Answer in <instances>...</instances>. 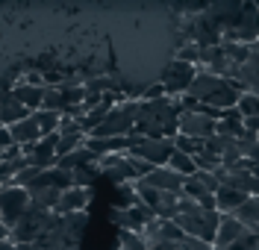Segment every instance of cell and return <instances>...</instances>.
<instances>
[{
  "mask_svg": "<svg viewBox=\"0 0 259 250\" xmlns=\"http://www.w3.org/2000/svg\"><path fill=\"white\" fill-rule=\"evenodd\" d=\"M180 97H159V100H142L136 133L145 138H177L180 133Z\"/></svg>",
  "mask_w": 259,
  "mask_h": 250,
  "instance_id": "obj_1",
  "label": "cell"
},
{
  "mask_svg": "<svg viewBox=\"0 0 259 250\" xmlns=\"http://www.w3.org/2000/svg\"><path fill=\"white\" fill-rule=\"evenodd\" d=\"M242 94L244 91L233 83V80L218 77V74H212L206 68L197 71L192 88H189V97H194L197 103H203V106H212V109H218V112L236 109L239 100H242Z\"/></svg>",
  "mask_w": 259,
  "mask_h": 250,
  "instance_id": "obj_2",
  "label": "cell"
},
{
  "mask_svg": "<svg viewBox=\"0 0 259 250\" xmlns=\"http://www.w3.org/2000/svg\"><path fill=\"white\" fill-rule=\"evenodd\" d=\"M221 212L218 209H200L192 197H180L177 203V215H174V224L186 235L192 238H200L206 244H215L218 238V227H221Z\"/></svg>",
  "mask_w": 259,
  "mask_h": 250,
  "instance_id": "obj_3",
  "label": "cell"
},
{
  "mask_svg": "<svg viewBox=\"0 0 259 250\" xmlns=\"http://www.w3.org/2000/svg\"><path fill=\"white\" fill-rule=\"evenodd\" d=\"M139 106H142V100H121L92 135H97V138H127V135H133L136 121H139Z\"/></svg>",
  "mask_w": 259,
  "mask_h": 250,
  "instance_id": "obj_4",
  "label": "cell"
},
{
  "mask_svg": "<svg viewBox=\"0 0 259 250\" xmlns=\"http://www.w3.org/2000/svg\"><path fill=\"white\" fill-rule=\"evenodd\" d=\"M130 141V156H136V159H145L147 165L153 168H168L171 162V156H174V138H145V135L133 133L127 135Z\"/></svg>",
  "mask_w": 259,
  "mask_h": 250,
  "instance_id": "obj_5",
  "label": "cell"
},
{
  "mask_svg": "<svg viewBox=\"0 0 259 250\" xmlns=\"http://www.w3.org/2000/svg\"><path fill=\"white\" fill-rule=\"evenodd\" d=\"M50 221H53V212H45L38 206H32L24 212V218L18 221V227L12 230V241L18 247H27V244H35L41 235L50 230Z\"/></svg>",
  "mask_w": 259,
  "mask_h": 250,
  "instance_id": "obj_6",
  "label": "cell"
},
{
  "mask_svg": "<svg viewBox=\"0 0 259 250\" xmlns=\"http://www.w3.org/2000/svg\"><path fill=\"white\" fill-rule=\"evenodd\" d=\"M197 71H200V68L189 65V62H183V59H171L168 65L162 68V77H159L165 94H168V97H183V94H189Z\"/></svg>",
  "mask_w": 259,
  "mask_h": 250,
  "instance_id": "obj_7",
  "label": "cell"
},
{
  "mask_svg": "<svg viewBox=\"0 0 259 250\" xmlns=\"http://www.w3.org/2000/svg\"><path fill=\"white\" fill-rule=\"evenodd\" d=\"M97 171H100V177H103L106 183H112L115 188L139 183V177H136V171H133V162H130L127 153H112V156H103V159L97 162Z\"/></svg>",
  "mask_w": 259,
  "mask_h": 250,
  "instance_id": "obj_8",
  "label": "cell"
},
{
  "mask_svg": "<svg viewBox=\"0 0 259 250\" xmlns=\"http://www.w3.org/2000/svg\"><path fill=\"white\" fill-rule=\"evenodd\" d=\"M30 209V191L27 188H3L0 191V221L9 227V230H15L18 221L24 218V212Z\"/></svg>",
  "mask_w": 259,
  "mask_h": 250,
  "instance_id": "obj_9",
  "label": "cell"
},
{
  "mask_svg": "<svg viewBox=\"0 0 259 250\" xmlns=\"http://www.w3.org/2000/svg\"><path fill=\"white\" fill-rule=\"evenodd\" d=\"M183 238H186V233L180 230L174 221H153L145 230L147 250H174V244L183 241Z\"/></svg>",
  "mask_w": 259,
  "mask_h": 250,
  "instance_id": "obj_10",
  "label": "cell"
},
{
  "mask_svg": "<svg viewBox=\"0 0 259 250\" xmlns=\"http://www.w3.org/2000/svg\"><path fill=\"white\" fill-rule=\"evenodd\" d=\"M139 183L147 185V188H156V191H168V194L186 197V177H180L177 171H171V168H153Z\"/></svg>",
  "mask_w": 259,
  "mask_h": 250,
  "instance_id": "obj_11",
  "label": "cell"
},
{
  "mask_svg": "<svg viewBox=\"0 0 259 250\" xmlns=\"http://www.w3.org/2000/svg\"><path fill=\"white\" fill-rule=\"evenodd\" d=\"M180 133L189 135V138H197V141H206L218 133V121L206 118L203 112H180Z\"/></svg>",
  "mask_w": 259,
  "mask_h": 250,
  "instance_id": "obj_12",
  "label": "cell"
},
{
  "mask_svg": "<svg viewBox=\"0 0 259 250\" xmlns=\"http://www.w3.org/2000/svg\"><path fill=\"white\" fill-rule=\"evenodd\" d=\"M56 141H59V133L45 135L38 144H30V147H21V150H24V156L30 159V165L48 171V168H56V162H59V156H56Z\"/></svg>",
  "mask_w": 259,
  "mask_h": 250,
  "instance_id": "obj_13",
  "label": "cell"
},
{
  "mask_svg": "<svg viewBox=\"0 0 259 250\" xmlns=\"http://www.w3.org/2000/svg\"><path fill=\"white\" fill-rule=\"evenodd\" d=\"M242 9H244V3H239V0H221V3H209V6H206V15L221 27V33H227V30L236 27Z\"/></svg>",
  "mask_w": 259,
  "mask_h": 250,
  "instance_id": "obj_14",
  "label": "cell"
},
{
  "mask_svg": "<svg viewBox=\"0 0 259 250\" xmlns=\"http://www.w3.org/2000/svg\"><path fill=\"white\" fill-rule=\"evenodd\" d=\"M89 203H92V188H68L62 191V200H59V206H56V212L53 215H74V212H85L89 209Z\"/></svg>",
  "mask_w": 259,
  "mask_h": 250,
  "instance_id": "obj_15",
  "label": "cell"
},
{
  "mask_svg": "<svg viewBox=\"0 0 259 250\" xmlns=\"http://www.w3.org/2000/svg\"><path fill=\"white\" fill-rule=\"evenodd\" d=\"M247 230L242 227V221H236L233 215H224L221 218V227H218V238H215V250H230L239 238H244Z\"/></svg>",
  "mask_w": 259,
  "mask_h": 250,
  "instance_id": "obj_16",
  "label": "cell"
},
{
  "mask_svg": "<svg viewBox=\"0 0 259 250\" xmlns=\"http://www.w3.org/2000/svg\"><path fill=\"white\" fill-rule=\"evenodd\" d=\"M6 130H9V135H12V141H15L18 147H30V144H38L45 138L32 115L24 118V121H18V124H12V127H6Z\"/></svg>",
  "mask_w": 259,
  "mask_h": 250,
  "instance_id": "obj_17",
  "label": "cell"
},
{
  "mask_svg": "<svg viewBox=\"0 0 259 250\" xmlns=\"http://www.w3.org/2000/svg\"><path fill=\"white\" fill-rule=\"evenodd\" d=\"M30 115L32 112L12 94V88L0 94V118H3V127H12V124H18V121H24V118H30Z\"/></svg>",
  "mask_w": 259,
  "mask_h": 250,
  "instance_id": "obj_18",
  "label": "cell"
},
{
  "mask_svg": "<svg viewBox=\"0 0 259 250\" xmlns=\"http://www.w3.org/2000/svg\"><path fill=\"white\" fill-rule=\"evenodd\" d=\"M12 94H15L30 112H38L41 106H45V94H48V85H27V83H15L12 85Z\"/></svg>",
  "mask_w": 259,
  "mask_h": 250,
  "instance_id": "obj_19",
  "label": "cell"
},
{
  "mask_svg": "<svg viewBox=\"0 0 259 250\" xmlns=\"http://www.w3.org/2000/svg\"><path fill=\"white\" fill-rule=\"evenodd\" d=\"M244 200H247V194H242V191H236V188H218V194H215V209L221 212V215H236L239 209L244 206Z\"/></svg>",
  "mask_w": 259,
  "mask_h": 250,
  "instance_id": "obj_20",
  "label": "cell"
},
{
  "mask_svg": "<svg viewBox=\"0 0 259 250\" xmlns=\"http://www.w3.org/2000/svg\"><path fill=\"white\" fill-rule=\"evenodd\" d=\"M218 135H227V138H242L244 135V115L239 109H227L218 118Z\"/></svg>",
  "mask_w": 259,
  "mask_h": 250,
  "instance_id": "obj_21",
  "label": "cell"
},
{
  "mask_svg": "<svg viewBox=\"0 0 259 250\" xmlns=\"http://www.w3.org/2000/svg\"><path fill=\"white\" fill-rule=\"evenodd\" d=\"M97 162H100V159H97L92 150H89V147H80V150H74L71 156L59 159L56 165L62 168V171H71V174H74V171H82V168H95Z\"/></svg>",
  "mask_w": 259,
  "mask_h": 250,
  "instance_id": "obj_22",
  "label": "cell"
},
{
  "mask_svg": "<svg viewBox=\"0 0 259 250\" xmlns=\"http://www.w3.org/2000/svg\"><path fill=\"white\" fill-rule=\"evenodd\" d=\"M233 218H236V221H242V227L247 230V233L259 235V197H247V200H244V206Z\"/></svg>",
  "mask_w": 259,
  "mask_h": 250,
  "instance_id": "obj_23",
  "label": "cell"
},
{
  "mask_svg": "<svg viewBox=\"0 0 259 250\" xmlns=\"http://www.w3.org/2000/svg\"><path fill=\"white\" fill-rule=\"evenodd\" d=\"M59 200H62L59 188H30V203L38 206V209H45V212H56Z\"/></svg>",
  "mask_w": 259,
  "mask_h": 250,
  "instance_id": "obj_24",
  "label": "cell"
},
{
  "mask_svg": "<svg viewBox=\"0 0 259 250\" xmlns=\"http://www.w3.org/2000/svg\"><path fill=\"white\" fill-rule=\"evenodd\" d=\"M224 56L233 62L236 68H242L247 59H250V44H242V41H224Z\"/></svg>",
  "mask_w": 259,
  "mask_h": 250,
  "instance_id": "obj_25",
  "label": "cell"
},
{
  "mask_svg": "<svg viewBox=\"0 0 259 250\" xmlns=\"http://www.w3.org/2000/svg\"><path fill=\"white\" fill-rule=\"evenodd\" d=\"M32 118H35V124H38L41 135H56L59 133V121H62V115L48 112V109H38V112H32Z\"/></svg>",
  "mask_w": 259,
  "mask_h": 250,
  "instance_id": "obj_26",
  "label": "cell"
},
{
  "mask_svg": "<svg viewBox=\"0 0 259 250\" xmlns=\"http://www.w3.org/2000/svg\"><path fill=\"white\" fill-rule=\"evenodd\" d=\"M168 168H171V171H177L180 177H186V180L197 174V165H194V159H192V156H186V153H180V150H174V156H171Z\"/></svg>",
  "mask_w": 259,
  "mask_h": 250,
  "instance_id": "obj_27",
  "label": "cell"
},
{
  "mask_svg": "<svg viewBox=\"0 0 259 250\" xmlns=\"http://www.w3.org/2000/svg\"><path fill=\"white\" fill-rule=\"evenodd\" d=\"M142 200H139V191H136V185H121V188H115V209H133V206H139Z\"/></svg>",
  "mask_w": 259,
  "mask_h": 250,
  "instance_id": "obj_28",
  "label": "cell"
},
{
  "mask_svg": "<svg viewBox=\"0 0 259 250\" xmlns=\"http://www.w3.org/2000/svg\"><path fill=\"white\" fill-rule=\"evenodd\" d=\"M239 150H242V156L247 162H259V133H247L239 138Z\"/></svg>",
  "mask_w": 259,
  "mask_h": 250,
  "instance_id": "obj_29",
  "label": "cell"
},
{
  "mask_svg": "<svg viewBox=\"0 0 259 250\" xmlns=\"http://www.w3.org/2000/svg\"><path fill=\"white\" fill-rule=\"evenodd\" d=\"M174 147L180 150V153H186V156H200L203 150H206V141H197V138H189V135L177 133V138H174Z\"/></svg>",
  "mask_w": 259,
  "mask_h": 250,
  "instance_id": "obj_30",
  "label": "cell"
},
{
  "mask_svg": "<svg viewBox=\"0 0 259 250\" xmlns=\"http://www.w3.org/2000/svg\"><path fill=\"white\" fill-rule=\"evenodd\" d=\"M115 250H147V241H145V235H139V233L118 230V247Z\"/></svg>",
  "mask_w": 259,
  "mask_h": 250,
  "instance_id": "obj_31",
  "label": "cell"
},
{
  "mask_svg": "<svg viewBox=\"0 0 259 250\" xmlns=\"http://www.w3.org/2000/svg\"><path fill=\"white\" fill-rule=\"evenodd\" d=\"M194 165L197 171H206V174H218L221 171V156H215V153H200V156H194Z\"/></svg>",
  "mask_w": 259,
  "mask_h": 250,
  "instance_id": "obj_32",
  "label": "cell"
},
{
  "mask_svg": "<svg viewBox=\"0 0 259 250\" xmlns=\"http://www.w3.org/2000/svg\"><path fill=\"white\" fill-rule=\"evenodd\" d=\"M236 109H239L244 118H259V97H256V94H247V91H244Z\"/></svg>",
  "mask_w": 259,
  "mask_h": 250,
  "instance_id": "obj_33",
  "label": "cell"
},
{
  "mask_svg": "<svg viewBox=\"0 0 259 250\" xmlns=\"http://www.w3.org/2000/svg\"><path fill=\"white\" fill-rule=\"evenodd\" d=\"M230 141H236V138H227V135H212L206 138V153H215V156H224V150L230 147Z\"/></svg>",
  "mask_w": 259,
  "mask_h": 250,
  "instance_id": "obj_34",
  "label": "cell"
},
{
  "mask_svg": "<svg viewBox=\"0 0 259 250\" xmlns=\"http://www.w3.org/2000/svg\"><path fill=\"white\" fill-rule=\"evenodd\" d=\"M174 250H215V247H212V244H206V241H200V238L186 235L183 241H177V244H174Z\"/></svg>",
  "mask_w": 259,
  "mask_h": 250,
  "instance_id": "obj_35",
  "label": "cell"
},
{
  "mask_svg": "<svg viewBox=\"0 0 259 250\" xmlns=\"http://www.w3.org/2000/svg\"><path fill=\"white\" fill-rule=\"evenodd\" d=\"M194 177L200 180V185H203V188H209L212 194H218V188H221V183H218V177H215V174H206V171H197Z\"/></svg>",
  "mask_w": 259,
  "mask_h": 250,
  "instance_id": "obj_36",
  "label": "cell"
},
{
  "mask_svg": "<svg viewBox=\"0 0 259 250\" xmlns=\"http://www.w3.org/2000/svg\"><path fill=\"white\" fill-rule=\"evenodd\" d=\"M21 83H27V85H38V88H41V85H48V83H45V71H27V74L21 77Z\"/></svg>",
  "mask_w": 259,
  "mask_h": 250,
  "instance_id": "obj_37",
  "label": "cell"
},
{
  "mask_svg": "<svg viewBox=\"0 0 259 250\" xmlns=\"http://www.w3.org/2000/svg\"><path fill=\"white\" fill-rule=\"evenodd\" d=\"M0 250H21V247H18L12 238H3V241H0Z\"/></svg>",
  "mask_w": 259,
  "mask_h": 250,
  "instance_id": "obj_38",
  "label": "cell"
},
{
  "mask_svg": "<svg viewBox=\"0 0 259 250\" xmlns=\"http://www.w3.org/2000/svg\"><path fill=\"white\" fill-rule=\"evenodd\" d=\"M0 127H3V118H0Z\"/></svg>",
  "mask_w": 259,
  "mask_h": 250,
  "instance_id": "obj_39",
  "label": "cell"
},
{
  "mask_svg": "<svg viewBox=\"0 0 259 250\" xmlns=\"http://www.w3.org/2000/svg\"><path fill=\"white\" fill-rule=\"evenodd\" d=\"M256 238H259V235H256Z\"/></svg>",
  "mask_w": 259,
  "mask_h": 250,
  "instance_id": "obj_40",
  "label": "cell"
}]
</instances>
